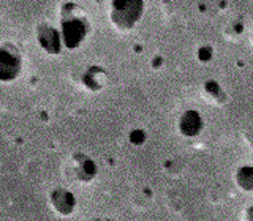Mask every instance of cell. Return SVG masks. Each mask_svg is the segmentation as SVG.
Masks as SVG:
<instances>
[{
	"instance_id": "cell-2",
	"label": "cell",
	"mask_w": 253,
	"mask_h": 221,
	"mask_svg": "<svg viewBox=\"0 0 253 221\" xmlns=\"http://www.w3.org/2000/svg\"><path fill=\"white\" fill-rule=\"evenodd\" d=\"M51 204L57 213L61 215H70V213L76 207V199L70 191H65V189H56L51 194Z\"/></svg>"
},
{
	"instance_id": "cell-4",
	"label": "cell",
	"mask_w": 253,
	"mask_h": 221,
	"mask_svg": "<svg viewBox=\"0 0 253 221\" xmlns=\"http://www.w3.org/2000/svg\"><path fill=\"white\" fill-rule=\"evenodd\" d=\"M181 129L185 136H195L201 129V119L198 116V112L195 111L185 112V116L181 120Z\"/></svg>"
},
{
	"instance_id": "cell-5",
	"label": "cell",
	"mask_w": 253,
	"mask_h": 221,
	"mask_svg": "<svg viewBox=\"0 0 253 221\" xmlns=\"http://www.w3.org/2000/svg\"><path fill=\"white\" fill-rule=\"evenodd\" d=\"M237 184L245 191H253V167H242L237 172Z\"/></svg>"
},
{
	"instance_id": "cell-1",
	"label": "cell",
	"mask_w": 253,
	"mask_h": 221,
	"mask_svg": "<svg viewBox=\"0 0 253 221\" xmlns=\"http://www.w3.org/2000/svg\"><path fill=\"white\" fill-rule=\"evenodd\" d=\"M141 2L139 0H116L114 18L116 22L130 27L139 18Z\"/></svg>"
},
{
	"instance_id": "cell-7",
	"label": "cell",
	"mask_w": 253,
	"mask_h": 221,
	"mask_svg": "<svg viewBox=\"0 0 253 221\" xmlns=\"http://www.w3.org/2000/svg\"><path fill=\"white\" fill-rule=\"evenodd\" d=\"M247 221H253V207L247 210Z\"/></svg>"
},
{
	"instance_id": "cell-6",
	"label": "cell",
	"mask_w": 253,
	"mask_h": 221,
	"mask_svg": "<svg viewBox=\"0 0 253 221\" xmlns=\"http://www.w3.org/2000/svg\"><path fill=\"white\" fill-rule=\"evenodd\" d=\"M79 175H81V179L91 180L94 175H95V166H94V163H91V161L84 163V171H81Z\"/></svg>"
},
{
	"instance_id": "cell-3",
	"label": "cell",
	"mask_w": 253,
	"mask_h": 221,
	"mask_svg": "<svg viewBox=\"0 0 253 221\" xmlns=\"http://www.w3.org/2000/svg\"><path fill=\"white\" fill-rule=\"evenodd\" d=\"M19 73V60L0 51V81H11Z\"/></svg>"
}]
</instances>
